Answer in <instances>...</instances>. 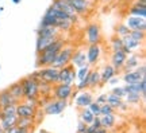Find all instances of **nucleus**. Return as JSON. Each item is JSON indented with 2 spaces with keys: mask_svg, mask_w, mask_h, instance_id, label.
<instances>
[{
  "mask_svg": "<svg viewBox=\"0 0 146 133\" xmlns=\"http://www.w3.org/2000/svg\"><path fill=\"white\" fill-rule=\"evenodd\" d=\"M73 101H74V105H76L77 109L88 107L89 104L92 102V101H95L94 90H91V89H85V90L78 92V94L76 96V98H74Z\"/></svg>",
  "mask_w": 146,
  "mask_h": 133,
  "instance_id": "obj_10",
  "label": "nucleus"
},
{
  "mask_svg": "<svg viewBox=\"0 0 146 133\" xmlns=\"http://www.w3.org/2000/svg\"><path fill=\"white\" fill-rule=\"evenodd\" d=\"M142 61H143V56H142V54H139L138 51L129 54L127 58H126L125 66H123V69H122V73L130 71V70H135L137 67L142 63Z\"/></svg>",
  "mask_w": 146,
  "mask_h": 133,
  "instance_id": "obj_13",
  "label": "nucleus"
},
{
  "mask_svg": "<svg viewBox=\"0 0 146 133\" xmlns=\"http://www.w3.org/2000/svg\"><path fill=\"white\" fill-rule=\"evenodd\" d=\"M58 36H36L35 41V52L39 54L42 50H45L47 46H50Z\"/></svg>",
  "mask_w": 146,
  "mask_h": 133,
  "instance_id": "obj_20",
  "label": "nucleus"
},
{
  "mask_svg": "<svg viewBox=\"0 0 146 133\" xmlns=\"http://www.w3.org/2000/svg\"><path fill=\"white\" fill-rule=\"evenodd\" d=\"M16 114V105H8L0 109V117H7V116H15Z\"/></svg>",
  "mask_w": 146,
  "mask_h": 133,
  "instance_id": "obj_35",
  "label": "nucleus"
},
{
  "mask_svg": "<svg viewBox=\"0 0 146 133\" xmlns=\"http://www.w3.org/2000/svg\"><path fill=\"white\" fill-rule=\"evenodd\" d=\"M134 3H135V4H139V5H146V0H135Z\"/></svg>",
  "mask_w": 146,
  "mask_h": 133,
  "instance_id": "obj_49",
  "label": "nucleus"
},
{
  "mask_svg": "<svg viewBox=\"0 0 146 133\" xmlns=\"http://www.w3.org/2000/svg\"><path fill=\"white\" fill-rule=\"evenodd\" d=\"M94 133H110V130H108V129H106V128H103V126H102V128L96 129V130H95Z\"/></svg>",
  "mask_w": 146,
  "mask_h": 133,
  "instance_id": "obj_48",
  "label": "nucleus"
},
{
  "mask_svg": "<svg viewBox=\"0 0 146 133\" xmlns=\"http://www.w3.org/2000/svg\"><path fill=\"white\" fill-rule=\"evenodd\" d=\"M52 7L53 8H57V10H60V11H62L64 14H66V15L69 16V19L73 22V24H76L78 22V15L73 11V8L68 4L66 0H53Z\"/></svg>",
  "mask_w": 146,
  "mask_h": 133,
  "instance_id": "obj_12",
  "label": "nucleus"
},
{
  "mask_svg": "<svg viewBox=\"0 0 146 133\" xmlns=\"http://www.w3.org/2000/svg\"><path fill=\"white\" fill-rule=\"evenodd\" d=\"M31 129H27V128H18V132L16 133H31Z\"/></svg>",
  "mask_w": 146,
  "mask_h": 133,
  "instance_id": "obj_47",
  "label": "nucleus"
},
{
  "mask_svg": "<svg viewBox=\"0 0 146 133\" xmlns=\"http://www.w3.org/2000/svg\"><path fill=\"white\" fill-rule=\"evenodd\" d=\"M18 101L11 96V93L8 92V89H3L0 90V109L8 105H16Z\"/></svg>",
  "mask_w": 146,
  "mask_h": 133,
  "instance_id": "obj_25",
  "label": "nucleus"
},
{
  "mask_svg": "<svg viewBox=\"0 0 146 133\" xmlns=\"http://www.w3.org/2000/svg\"><path fill=\"white\" fill-rule=\"evenodd\" d=\"M58 20H61V19H58V18H56V16L52 14V11L47 8L46 12L43 14V16H42V20H41V26H53L56 27L57 26Z\"/></svg>",
  "mask_w": 146,
  "mask_h": 133,
  "instance_id": "obj_27",
  "label": "nucleus"
},
{
  "mask_svg": "<svg viewBox=\"0 0 146 133\" xmlns=\"http://www.w3.org/2000/svg\"><path fill=\"white\" fill-rule=\"evenodd\" d=\"M68 104H69V101L57 100V98L52 97L46 104H45V106L42 107V109H43L45 116H58V114L64 113V110H65L66 106H68Z\"/></svg>",
  "mask_w": 146,
  "mask_h": 133,
  "instance_id": "obj_4",
  "label": "nucleus"
},
{
  "mask_svg": "<svg viewBox=\"0 0 146 133\" xmlns=\"http://www.w3.org/2000/svg\"><path fill=\"white\" fill-rule=\"evenodd\" d=\"M43 118H45V113H43V109L38 106V107L35 109V113H34V116H33V121H34V125H39V124L43 121Z\"/></svg>",
  "mask_w": 146,
  "mask_h": 133,
  "instance_id": "obj_36",
  "label": "nucleus"
},
{
  "mask_svg": "<svg viewBox=\"0 0 146 133\" xmlns=\"http://www.w3.org/2000/svg\"><path fill=\"white\" fill-rule=\"evenodd\" d=\"M122 39H123V47L129 48L130 52H137L139 48H142V45H143V42L137 41V39H134V38L130 35L125 36V38H122Z\"/></svg>",
  "mask_w": 146,
  "mask_h": 133,
  "instance_id": "obj_21",
  "label": "nucleus"
},
{
  "mask_svg": "<svg viewBox=\"0 0 146 133\" xmlns=\"http://www.w3.org/2000/svg\"><path fill=\"white\" fill-rule=\"evenodd\" d=\"M142 78H146V77L141 75L139 71L135 69V70H130V71L123 73V75L120 77V81H123L125 83H135V82L141 81Z\"/></svg>",
  "mask_w": 146,
  "mask_h": 133,
  "instance_id": "obj_22",
  "label": "nucleus"
},
{
  "mask_svg": "<svg viewBox=\"0 0 146 133\" xmlns=\"http://www.w3.org/2000/svg\"><path fill=\"white\" fill-rule=\"evenodd\" d=\"M74 51V47L72 45H66L65 43V46L58 51V54L56 55L54 58V61H53L52 66L56 67V69H61V67L66 66L70 63V58H72V54Z\"/></svg>",
  "mask_w": 146,
  "mask_h": 133,
  "instance_id": "obj_5",
  "label": "nucleus"
},
{
  "mask_svg": "<svg viewBox=\"0 0 146 133\" xmlns=\"http://www.w3.org/2000/svg\"><path fill=\"white\" fill-rule=\"evenodd\" d=\"M22 87H23V96L25 98H34V100H38L41 97V93H39V85L38 82L31 78L30 75L27 77H23L21 79Z\"/></svg>",
  "mask_w": 146,
  "mask_h": 133,
  "instance_id": "obj_3",
  "label": "nucleus"
},
{
  "mask_svg": "<svg viewBox=\"0 0 146 133\" xmlns=\"http://www.w3.org/2000/svg\"><path fill=\"white\" fill-rule=\"evenodd\" d=\"M107 98H108V93H102V94H99L98 97L95 98V102H98L99 105H102V104L107 102Z\"/></svg>",
  "mask_w": 146,
  "mask_h": 133,
  "instance_id": "obj_42",
  "label": "nucleus"
},
{
  "mask_svg": "<svg viewBox=\"0 0 146 133\" xmlns=\"http://www.w3.org/2000/svg\"><path fill=\"white\" fill-rule=\"evenodd\" d=\"M18 132V126H12V128H8V129H5V130H3V133H16Z\"/></svg>",
  "mask_w": 146,
  "mask_h": 133,
  "instance_id": "obj_46",
  "label": "nucleus"
},
{
  "mask_svg": "<svg viewBox=\"0 0 146 133\" xmlns=\"http://www.w3.org/2000/svg\"><path fill=\"white\" fill-rule=\"evenodd\" d=\"M87 126H88L87 124L78 120V124H77V130H76V133H87Z\"/></svg>",
  "mask_w": 146,
  "mask_h": 133,
  "instance_id": "obj_44",
  "label": "nucleus"
},
{
  "mask_svg": "<svg viewBox=\"0 0 146 133\" xmlns=\"http://www.w3.org/2000/svg\"><path fill=\"white\" fill-rule=\"evenodd\" d=\"M126 58H127V54L123 52V50H118V51H112L111 56H110V63L116 69L118 74L122 73V69L125 66Z\"/></svg>",
  "mask_w": 146,
  "mask_h": 133,
  "instance_id": "obj_15",
  "label": "nucleus"
},
{
  "mask_svg": "<svg viewBox=\"0 0 146 133\" xmlns=\"http://www.w3.org/2000/svg\"><path fill=\"white\" fill-rule=\"evenodd\" d=\"M129 15L131 16H139V18H146V5L134 4L129 8Z\"/></svg>",
  "mask_w": 146,
  "mask_h": 133,
  "instance_id": "obj_30",
  "label": "nucleus"
},
{
  "mask_svg": "<svg viewBox=\"0 0 146 133\" xmlns=\"http://www.w3.org/2000/svg\"><path fill=\"white\" fill-rule=\"evenodd\" d=\"M16 126L18 128H27V129H34V121H33V118H18V121H16Z\"/></svg>",
  "mask_w": 146,
  "mask_h": 133,
  "instance_id": "obj_33",
  "label": "nucleus"
},
{
  "mask_svg": "<svg viewBox=\"0 0 146 133\" xmlns=\"http://www.w3.org/2000/svg\"><path fill=\"white\" fill-rule=\"evenodd\" d=\"M35 109V106H33L25 101H21V102L16 104V116H18V118H33Z\"/></svg>",
  "mask_w": 146,
  "mask_h": 133,
  "instance_id": "obj_14",
  "label": "nucleus"
},
{
  "mask_svg": "<svg viewBox=\"0 0 146 133\" xmlns=\"http://www.w3.org/2000/svg\"><path fill=\"white\" fill-rule=\"evenodd\" d=\"M123 100H125L129 105H139V102H141L142 100H145V98L142 97L139 93H129V94L125 96Z\"/></svg>",
  "mask_w": 146,
  "mask_h": 133,
  "instance_id": "obj_31",
  "label": "nucleus"
},
{
  "mask_svg": "<svg viewBox=\"0 0 146 133\" xmlns=\"http://www.w3.org/2000/svg\"><path fill=\"white\" fill-rule=\"evenodd\" d=\"M30 77L34 78L36 82L42 81L49 83V85H54V83H58V69L53 66L41 67L35 73L30 74Z\"/></svg>",
  "mask_w": 146,
  "mask_h": 133,
  "instance_id": "obj_2",
  "label": "nucleus"
},
{
  "mask_svg": "<svg viewBox=\"0 0 146 133\" xmlns=\"http://www.w3.org/2000/svg\"><path fill=\"white\" fill-rule=\"evenodd\" d=\"M110 113H116L114 107L111 106L110 104H102L100 105V116H104V114H110Z\"/></svg>",
  "mask_w": 146,
  "mask_h": 133,
  "instance_id": "obj_39",
  "label": "nucleus"
},
{
  "mask_svg": "<svg viewBox=\"0 0 146 133\" xmlns=\"http://www.w3.org/2000/svg\"><path fill=\"white\" fill-rule=\"evenodd\" d=\"M88 109L92 112V114H94L95 117H100V105L98 102L92 101V102L88 105Z\"/></svg>",
  "mask_w": 146,
  "mask_h": 133,
  "instance_id": "obj_41",
  "label": "nucleus"
},
{
  "mask_svg": "<svg viewBox=\"0 0 146 133\" xmlns=\"http://www.w3.org/2000/svg\"><path fill=\"white\" fill-rule=\"evenodd\" d=\"M11 1H12L14 4H19V3H21L22 0H11Z\"/></svg>",
  "mask_w": 146,
  "mask_h": 133,
  "instance_id": "obj_50",
  "label": "nucleus"
},
{
  "mask_svg": "<svg viewBox=\"0 0 146 133\" xmlns=\"http://www.w3.org/2000/svg\"><path fill=\"white\" fill-rule=\"evenodd\" d=\"M8 89V92L11 93V96L15 98L18 102H21V101H23V98H25V96H23V87H22V83L21 81L15 82V83H12V85H10V86L7 87Z\"/></svg>",
  "mask_w": 146,
  "mask_h": 133,
  "instance_id": "obj_23",
  "label": "nucleus"
},
{
  "mask_svg": "<svg viewBox=\"0 0 146 133\" xmlns=\"http://www.w3.org/2000/svg\"><path fill=\"white\" fill-rule=\"evenodd\" d=\"M16 121H18V116H7V117H0V126L3 130L8 128H12L16 125Z\"/></svg>",
  "mask_w": 146,
  "mask_h": 133,
  "instance_id": "obj_29",
  "label": "nucleus"
},
{
  "mask_svg": "<svg viewBox=\"0 0 146 133\" xmlns=\"http://www.w3.org/2000/svg\"><path fill=\"white\" fill-rule=\"evenodd\" d=\"M130 28L126 26L125 23H119L118 26L115 27V35L116 36H120V38H125V36H127L129 34H130Z\"/></svg>",
  "mask_w": 146,
  "mask_h": 133,
  "instance_id": "obj_34",
  "label": "nucleus"
},
{
  "mask_svg": "<svg viewBox=\"0 0 146 133\" xmlns=\"http://www.w3.org/2000/svg\"><path fill=\"white\" fill-rule=\"evenodd\" d=\"M95 116L92 114V112L89 110L88 107H83V109H78V120L80 121H83V123H85L87 125H89V124L94 121Z\"/></svg>",
  "mask_w": 146,
  "mask_h": 133,
  "instance_id": "obj_28",
  "label": "nucleus"
},
{
  "mask_svg": "<svg viewBox=\"0 0 146 133\" xmlns=\"http://www.w3.org/2000/svg\"><path fill=\"white\" fill-rule=\"evenodd\" d=\"M0 133H3V129H1V126H0Z\"/></svg>",
  "mask_w": 146,
  "mask_h": 133,
  "instance_id": "obj_52",
  "label": "nucleus"
},
{
  "mask_svg": "<svg viewBox=\"0 0 146 133\" xmlns=\"http://www.w3.org/2000/svg\"><path fill=\"white\" fill-rule=\"evenodd\" d=\"M119 82H120V77H119V74H116V75H114L112 78H110L108 81H107V83L111 85V86H116Z\"/></svg>",
  "mask_w": 146,
  "mask_h": 133,
  "instance_id": "obj_45",
  "label": "nucleus"
},
{
  "mask_svg": "<svg viewBox=\"0 0 146 133\" xmlns=\"http://www.w3.org/2000/svg\"><path fill=\"white\" fill-rule=\"evenodd\" d=\"M0 73H1V66H0ZM0 75H1V74H0Z\"/></svg>",
  "mask_w": 146,
  "mask_h": 133,
  "instance_id": "obj_53",
  "label": "nucleus"
},
{
  "mask_svg": "<svg viewBox=\"0 0 146 133\" xmlns=\"http://www.w3.org/2000/svg\"><path fill=\"white\" fill-rule=\"evenodd\" d=\"M110 47H111V51H118V50H122L123 48V39L120 36H111L110 39Z\"/></svg>",
  "mask_w": 146,
  "mask_h": 133,
  "instance_id": "obj_32",
  "label": "nucleus"
},
{
  "mask_svg": "<svg viewBox=\"0 0 146 133\" xmlns=\"http://www.w3.org/2000/svg\"><path fill=\"white\" fill-rule=\"evenodd\" d=\"M111 94H114V96H116V97L119 98H125L126 96V92L125 89H123V86H119V85H116V86H112V89H111Z\"/></svg>",
  "mask_w": 146,
  "mask_h": 133,
  "instance_id": "obj_38",
  "label": "nucleus"
},
{
  "mask_svg": "<svg viewBox=\"0 0 146 133\" xmlns=\"http://www.w3.org/2000/svg\"><path fill=\"white\" fill-rule=\"evenodd\" d=\"M129 109H130V105L126 102L125 100L122 101V104L119 105V107L116 109V112H120V113H126V112H129Z\"/></svg>",
  "mask_w": 146,
  "mask_h": 133,
  "instance_id": "obj_43",
  "label": "nucleus"
},
{
  "mask_svg": "<svg viewBox=\"0 0 146 133\" xmlns=\"http://www.w3.org/2000/svg\"><path fill=\"white\" fill-rule=\"evenodd\" d=\"M85 54H87V65H89L91 67L96 66L102 58V54H103L102 43L100 45H88Z\"/></svg>",
  "mask_w": 146,
  "mask_h": 133,
  "instance_id": "obj_9",
  "label": "nucleus"
},
{
  "mask_svg": "<svg viewBox=\"0 0 146 133\" xmlns=\"http://www.w3.org/2000/svg\"><path fill=\"white\" fill-rule=\"evenodd\" d=\"M100 71V79H102V85H104V83H107V81H108L110 78H112L114 75H116L118 74V71H116V69H115L111 63H104L103 66L99 69Z\"/></svg>",
  "mask_w": 146,
  "mask_h": 133,
  "instance_id": "obj_19",
  "label": "nucleus"
},
{
  "mask_svg": "<svg viewBox=\"0 0 146 133\" xmlns=\"http://www.w3.org/2000/svg\"><path fill=\"white\" fill-rule=\"evenodd\" d=\"M64 46H65V41H64L62 35H61V36H58L50 46H47L45 50H42L39 54H36L35 66L38 67V69L52 66V63H53V61H54L56 55H57L58 51H60Z\"/></svg>",
  "mask_w": 146,
  "mask_h": 133,
  "instance_id": "obj_1",
  "label": "nucleus"
},
{
  "mask_svg": "<svg viewBox=\"0 0 146 133\" xmlns=\"http://www.w3.org/2000/svg\"><path fill=\"white\" fill-rule=\"evenodd\" d=\"M118 117H116V113H110V114H104V116H100V124L102 126L106 129H112L116 125Z\"/></svg>",
  "mask_w": 146,
  "mask_h": 133,
  "instance_id": "obj_24",
  "label": "nucleus"
},
{
  "mask_svg": "<svg viewBox=\"0 0 146 133\" xmlns=\"http://www.w3.org/2000/svg\"><path fill=\"white\" fill-rule=\"evenodd\" d=\"M62 34L53 26H41L36 30V36H61Z\"/></svg>",
  "mask_w": 146,
  "mask_h": 133,
  "instance_id": "obj_26",
  "label": "nucleus"
},
{
  "mask_svg": "<svg viewBox=\"0 0 146 133\" xmlns=\"http://www.w3.org/2000/svg\"><path fill=\"white\" fill-rule=\"evenodd\" d=\"M74 86L72 85H65V83H54L52 86V97L57 98V100H64V101H69Z\"/></svg>",
  "mask_w": 146,
  "mask_h": 133,
  "instance_id": "obj_8",
  "label": "nucleus"
},
{
  "mask_svg": "<svg viewBox=\"0 0 146 133\" xmlns=\"http://www.w3.org/2000/svg\"><path fill=\"white\" fill-rule=\"evenodd\" d=\"M70 65H73L76 69L87 65V54L84 48H74L72 58H70Z\"/></svg>",
  "mask_w": 146,
  "mask_h": 133,
  "instance_id": "obj_17",
  "label": "nucleus"
},
{
  "mask_svg": "<svg viewBox=\"0 0 146 133\" xmlns=\"http://www.w3.org/2000/svg\"><path fill=\"white\" fill-rule=\"evenodd\" d=\"M129 35L133 36L134 39H137V41H139V42L145 41V31H142V30H131Z\"/></svg>",
  "mask_w": 146,
  "mask_h": 133,
  "instance_id": "obj_40",
  "label": "nucleus"
},
{
  "mask_svg": "<svg viewBox=\"0 0 146 133\" xmlns=\"http://www.w3.org/2000/svg\"><path fill=\"white\" fill-rule=\"evenodd\" d=\"M58 83H65V85L74 86V83H76V67L69 63L66 66L58 69Z\"/></svg>",
  "mask_w": 146,
  "mask_h": 133,
  "instance_id": "obj_7",
  "label": "nucleus"
},
{
  "mask_svg": "<svg viewBox=\"0 0 146 133\" xmlns=\"http://www.w3.org/2000/svg\"><path fill=\"white\" fill-rule=\"evenodd\" d=\"M39 133H50V132H47L46 129H41V132H39Z\"/></svg>",
  "mask_w": 146,
  "mask_h": 133,
  "instance_id": "obj_51",
  "label": "nucleus"
},
{
  "mask_svg": "<svg viewBox=\"0 0 146 133\" xmlns=\"http://www.w3.org/2000/svg\"><path fill=\"white\" fill-rule=\"evenodd\" d=\"M125 24L130 30H146V18H139V16H131L129 15L126 18Z\"/></svg>",
  "mask_w": 146,
  "mask_h": 133,
  "instance_id": "obj_16",
  "label": "nucleus"
},
{
  "mask_svg": "<svg viewBox=\"0 0 146 133\" xmlns=\"http://www.w3.org/2000/svg\"><path fill=\"white\" fill-rule=\"evenodd\" d=\"M102 28L98 23H88L85 26V41L88 45H100L102 43Z\"/></svg>",
  "mask_w": 146,
  "mask_h": 133,
  "instance_id": "obj_6",
  "label": "nucleus"
},
{
  "mask_svg": "<svg viewBox=\"0 0 146 133\" xmlns=\"http://www.w3.org/2000/svg\"><path fill=\"white\" fill-rule=\"evenodd\" d=\"M122 98H119V97H116V96H114V94H111V93H108V98H107V104H110L111 106L114 107L115 110L119 107V105L122 104Z\"/></svg>",
  "mask_w": 146,
  "mask_h": 133,
  "instance_id": "obj_37",
  "label": "nucleus"
},
{
  "mask_svg": "<svg viewBox=\"0 0 146 133\" xmlns=\"http://www.w3.org/2000/svg\"><path fill=\"white\" fill-rule=\"evenodd\" d=\"M66 1L78 16L88 15V12L92 8V0H66Z\"/></svg>",
  "mask_w": 146,
  "mask_h": 133,
  "instance_id": "obj_11",
  "label": "nucleus"
},
{
  "mask_svg": "<svg viewBox=\"0 0 146 133\" xmlns=\"http://www.w3.org/2000/svg\"><path fill=\"white\" fill-rule=\"evenodd\" d=\"M87 81H88V89L94 90L96 87L102 86V79H100V71L98 67H91L88 75H87Z\"/></svg>",
  "mask_w": 146,
  "mask_h": 133,
  "instance_id": "obj_18",
  "label": "nucleus"
}]
</instances>
